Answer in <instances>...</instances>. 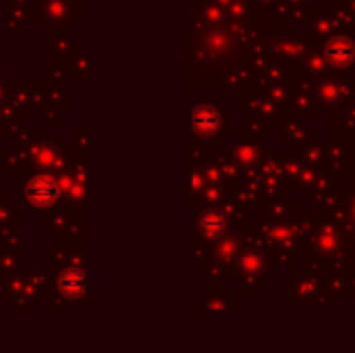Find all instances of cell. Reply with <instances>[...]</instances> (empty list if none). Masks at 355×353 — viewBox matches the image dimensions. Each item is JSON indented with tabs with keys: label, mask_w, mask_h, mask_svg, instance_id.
Wrapping results in <instances>:
<instances>
[{
	"label": "cell",
	"mask_w": 355,
	"mask_h": 353,
	"mask_svg": "<svg viewBox=\"0 0 355 353\" xmlns=\"http://www.w3.org/2000/svg\"><path fill=\"white\" fill-rule=\"evenodd\" d=\"M58 289H60V293H62L64 298L77 300V298H81V295L85 293V289H87V277H85L81 270L71 268V270H67V273L60 275V279H58Z\"/></svg>",
	"instance_id": "obj_2"
},
{
	"label": "cell",
	"mask_w": 355,
	"mask_h": 353,
	"mask_svg": "<svg viewBox=\"0 0 355 353\" xmlns=\"http://www.w3.org/2000/svg\"><path fill=\"white\" fill-rule=\"evenodd\" d=\"M212 227H216V231L223 227V218H220V214H216V212H208V214L204 216V221H202V229H204L206 233H210V235H212Z\"/></svg>",
	"instance_id": "obj_5"
},
{
	"label": "cell",
	"mask_w": 355,
	"mask_h": 353,
	"mask_svg": "<svg viewBox=\"0 0 355 353\" xmlns=\"http://www.w3.org/2000/svg\"><path fill=\"white\" fill-rule=\"evenodd\" d=\"M327 58L335 64H349L354 58V42L347 37H335L327 46Z\"/></svg>",
	"instance_id": "obj_3"
},
{
	"label": "cell",
	"mask_w": 355,
	"mask_h": 353,
	"mask_svg": "<svg viewBox=\"0 0 355 353\" xmlns=\"http://www.w3.org/2000/svg\"><path fill=\"white\" fill-rule=\"evenodd\" d=\"M58 198V185L50 177H37L27 183L25 187V200L33 208H48L56 202Z\"/></svg>",
	"instance_id": "obj_1"
},
{
	"label": "cell",
	"mask_w": 355,
	"mask_h": 353,
	"mask_svg": "<svg viewBox=\"0 0 355 353\" xmlns=\"http://www.w3.org/2000/svg\"><path fill=\"white\" fill-rule=\"evenodd\" d=\"M216 123H218V117H216V112H214L212 108L202 106V108H196V110L191 112V127H193L198 133H208V131H212V129L216 127Z\"/></svg>",
	"instance_id": "obj_4"
}]
</instances>
